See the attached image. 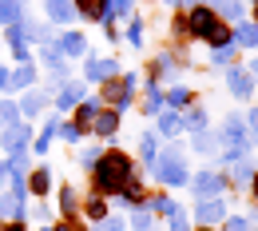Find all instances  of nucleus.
Segmentation results:
<instances>
[{
    "instance_id": "1",
    "label": "nucleus",
    "mask_w": 258,
    "mask_h": 231,
    "mask_svg": "<svg viewBox=\"0 0 258 231\" xmlns=\"http://www.w3.org/2000/svg\"><path fill=\"white\" fill-rule=\"evenodd\" d=\"M131 179V160L123 152H107L96 167V192L99 196H111V192H119V183H127Z\"/></svg>"
},
{
    "instance_id": "2",
    "label": "nucleus",
    "mask_w": 258,
    "mask_h": 231,
    "mask_svg": "<svg viewBox=\"0 0 258 231\" xmlns=\"http://www.w3.org/2000/svg\"><path fill=\"white\" fill-rule=\"evenodd\" d=\"M187 28H195L199 36H207L215 28V12H211V8H195V16H187Z\"/></svg>"
},
{
    "instance_id": "3",
    "label": "nucleus",
    "mask_w": 258,
    "mask_h": 231,
    "mask_svg": "<svg viewBox=\"0 0 258 231\" xmlns=\"http://www.w3.org/2000/svg\"><path fill=\"white\" fill-rule=\"evenodd\" d=\"M115 124H119V116H115V112H103V116H96V132H99V135L115 132Z\"/></svg>"
},
{
    "instance_id": "4",
    "label": "nucleus",
    "mask_w": 258,
    "mask_h": 231,
    "mask_svg": "<svg viewBox=\"0 0 258 231\" xmlns=\"http://www.w3.org/2000/svg\"><path fill=\"white\" fill-rule=\"evenodd\" d=\"M207 40H211V44H219V48H223L226 40H230V28H226L223 20H215V28H211V32H207Z\"/></svg>"
},
{
    "instance_id": "5",
    "label": "nucleus",
    "mask_w": 258,
    "mask_h": 231,
    "mask_svg": "<svg viewBox=\"0 0 258 231\" xmlns=\"http://www.w3.org/2000/svg\"><path fill=\"white\" fill-rule=\"evenodd\" d=\"M80 12L88 20H96V16H103V0H80Z\"/></svg>"
},
{
    "instance_id": "6",
    "label": "nucleus",
    "mask_w": 258,
    "mask_h": 231,
    "mask_svg": "<svg viewBox=\"0 0 258 231\" xmlns=\"http://www.w3.org/2000/svg\"><path fill=\"white\" fill-rule=\"evenodd\" d=\"M123 92H127V84H107V100L111 104H123Z\"/></svg>"
},
{
    "instance_id": "7",
    "label": "nucleus",
    "mask_w": 258,
    "mask_h": 231,
    "mask_svg": "<svg viewBox=\"0 0 258 231\" xmlns=\"http://www.w3.org/2000/svg\"><path fill=\"white\" fill-rule=\"evenodd\" d=\"M32 192H48V171H36L32 175Z\"/></svg>"
},
{
    "instance_id": "8",
    "label": "nucleus",
    "mask_w": 258,
    "mask_h": 231,
    "mask_svg": "<svg viewBox=\"0 0 258 231\" xmlns=\"http://www.w3.org/2000/svg\"><path fill=\"white\" fill-rule=\"evenodd\" d=\"M88 215H96V219L103 215V203H99V199H92V203H88Z\"/></svg>"
},
{
    "instance_id": "9",
    "label": "nucleus",
    "mask_w": 258,
    "mask_h": 231,
    "mask_svg": "<svg viewBox=\"0 0 258 231\" xmlns=\"http://www.w3.org/2000/svg\"><path fill=\"white\" fill-rule=\"evenodd\" d=\"M0 231H24V223H8V227H0Z\"/></svg>"
},
{
    "instance_id": "10",
    "label": "nucleus",
    "mask_w": 258,
    "mask_h": 231,
    "mask_svg": "<svg viewBox=\"0 0 258 231\" xmlns=\"http://www.w3.org/2000/svg\"><path fill=\"white\" fill-rule=\"evenodd\" d=\"M68 231H84V227H80V223H68Z\"/></svg>"
},
{
    "instance_id": "11",
    "label": "nucleus",
    "mask_w": 258,
    "mask_h": 231,
    "mask_svg": "<svg viewBox=\"0 0 258 231\" xmlns=\"http://www.w3.org/2000/svg\"><path fill=\"white\" fill-rule=\"evenodd\" d=\"M254 196H258V175H254Z\"/></svg>"
},
{
    "instance_id": "12",
    "label": "nucleus",
    "mask_w": 258,
    "mask_h": 231,
    "mask_svg": "<svg viewBox=\"0 0 258 231\" xmlns=\"http://www.w3.org/2000/svg\"><path fill=\"white\" fill-rule=\"evenodd\" d=\"M254 20H258V4H254Z\"/></svg>"
},
{
    "instance_id": "13",
    "label": "nucleus",
    "mask_w": 258,
    "mask_h": 231,
    "mask_svg": "<svg viewBox=\"0 0 258 231\" xmlns=\"http://www.w3.org/2000/svg\"><path fill=\"white\" fill-rule=\"evenodd\" d=\"M203 231H211V227H203Z\"/></svg>"
}]
</instances>
